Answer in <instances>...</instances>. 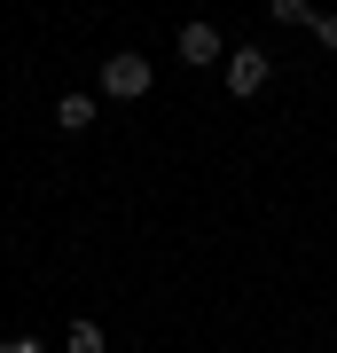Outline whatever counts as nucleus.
<instances>
[{"instance_id": "obj_5", "label": "nucleus", "mask_w": 337, "mask_h": 353, "mask_svg": "<svg viewBox=\"0 0 337 353\" xmlns=\"http://www.w3.org/2000/svg\"><path fill=\"white\" fill-rule=\"evenodd\" d=\"M275 8V24H298V32H314V0H267Z\"/></svg>"}, {"instance_id": "obj_1", "label": "nucleus", "mask_w": 337, "mask_h": 353, "mask_svg": "<svg viewBox=\"0 0 337 353\" xmlns=\"http://www.w3.org/2000/svg\"><path fill=\"white\" fill-rule=\"evenodd\" d=\"M150 63L141 55H102V94H118V102H134V94H150Z\"/></svg>"}, {"instance_id": "obj_7", "label": "nucleus", "mask_w": 337, "mask_h": 353, "mask_svg": "<svg viewBox=\"0 0 337 353\" xmlns=\"http://www.w3.org/2000/svg\"><path fill=\"white\" fill-rule=\"evenodd\" d=\"M314 39H322V48L337 55V16H314Z\"/></svg>"}, {"instance_id": "obj_4", "label": "nucleus", "mask_w": 337, "mask_h": 353, "mask_svg": "<svg viewBox=\"0 0 337 353\" xmlns=\"http://www.w3.org/2000/svg\"><path fill=\"white\" fill-rule=\"evenodd\" d=\"M55 118H63V134H87V126H94V94H63Z\"/></svg>"}, {"instance_id": "obj_2", "label": "nucleus", "mask_w": 337, "mask_h": 353, "mask_svg": "<svg viewBox=\"0 0 337 353\" xmlns=\"http://www.w3.org/2000/svg\"><path fill=\"white\" fill-rule=\"evenodd\" d=\"M267 71H275V63H267L259 48H236V55H227V94H236V102H251V94L267 87Z\"/></svg>"}, {"instance_id": "obj_3", "label": "nucleus", "mask_w": 337, "mask_h": 353, "mask_svg": "<svg viewBox=\"0 0 337 353\" xmlns=\"http://www.w3.org/2000/svg\"><path fill=\"white\" fill-rule=\"evenodd\" d=\"M181 55L188 63H220V32L212 24H181Z\"/></svg>"}, {"instance_id": "obj_6", "label": "nucleus", "mask_w": 337, "mask_h": 353, "mask_svg": "<svg viewBox=\"0 0 337 353\" xmlns=\"http://www.w3.org/2000/svg\"><path fill=\"white\" fill-rule=\"evenodd\" d=\"M63 345H71V353H102V330H94V322H71V330H63Z\"/></svg>"}, {"instance_id": "obj_8", "label": "nucleus", "mask_w": 337, "mask_h": 353, "mask_svg": "<svg viewBox=\"0 0 337 353\" xmlns=\"http://www.w3.org/2000/svg\"><path fill=\"white\" fill-rule=\"evenodd\" d=\"M0 353H48V345H39V338H8V345H0Z\"/></svg>"}]
</instances>
